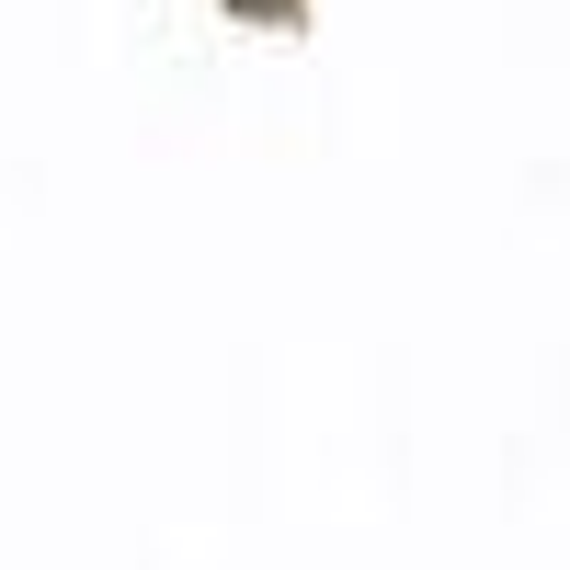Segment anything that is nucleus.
I'll use <instances>...</instances> for the list:
<instances>
[{"label":"nucleus","mask_w":570,"mask_h":570,"mask_svg":"<svg viewBox=\"0 0 570 570\" xmlns=\"http://www.w3.org/2000/svg\"><path fill=\"white\" fill-rule=\"evenodd\" d=\"M217 23H252V35H308V0H217Z\"/></svg>","instance_id":"nucleus-1"}]
</instances>
